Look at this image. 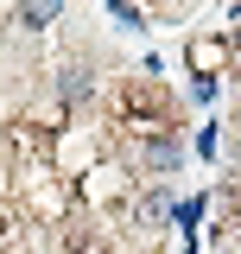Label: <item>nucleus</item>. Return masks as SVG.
<instances>
[{
  "mask_svg": "<svg viewBox=\"0 0 241 254\" xmlns=\"http://www.w3.org/2000/svg\"><path fill=\"white\" fill-rule=\"evenodd\" d=\"M58 13H63V0H19V19L26 26H51Z\"/></svg>",
  "mask_w": 241,
  "mask_h": 254,
  "instance_id": "obj_1",
  "label": "nucleus"
},
{
  "mask_svg": "<svg viewBox=\"0 0 241 254\" xmlns=\"http://www.w3.org/2000/svg\"><path fill=\"white\" fill-rule=\"evenodd\" d=\"M235 254H241V248H235Z\"/></svg>",
  "mask_w": 241,
  "mask_h": 254,
  "instance_id": "obj_2",
  "label": "nucleus"
}]
</instances>
